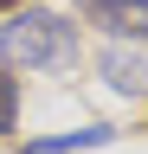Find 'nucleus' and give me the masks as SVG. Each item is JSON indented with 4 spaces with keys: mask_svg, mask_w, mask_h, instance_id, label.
Returning <instances> with one entry per match:
<instances>
[{
    "mask_svg": "<svg viewBox=\"0 0 148 154\" xmlns=\"http://www.w3.org/2000/svg\"><path fill=\"white\" fill-rule=\"evenodd\" d=\"M103 84L116 96H148V45H122V38H109L103 58H97Z\"/></svg>",
    "mask_w": 148,
    "mask_h": 154,
    "instance_id": "7ed1b4c3",
    "label": "nucleus"
},
{
    "mask_svg": "<svg viewBox=\"0 0 148 154\" xmlns=\"http://www.w3.org/2000/svg\"><path fill=\"white\" fill-rule=\"evenodd\" d=\"M103 141H109V128L90 122V128H65V135H45V141H26L20 154H77V148H103Z\"/></svg>",
    "mask_w": 148,
    "mask_h": 154,
    "instance_id": "20e7f679",
    "label": "nucleus"
},
{
    "mask_svg": "<svg viewBox=\"0 0 148 154\" xmlns=\"http://www.w3.org/2000/svg\"><path fill=\"white\" fill-rule=\"evenodd\" d=\"M0 58L26 71H77L84 58V32L77 19L45 13V7H13V19L0 26Z\"/></svg>",
    "mask_w": 148,
    "mask_h": 154,
    "instance_id": "f257e3e1",
    "label": "nucleus"
},
{
    "mask_svg": "<svg viewBox=\"0 0 148 154\" xmlns=\"http://www.w3.org/2000/svg\"><path fill=\"white\" fill-rule=\"evenodd\" d=\"M13 128H20V77L0 71V135H13Z\"/></svg>",
    "mask_w": 148,
    "mask_h": 154,
    "instance_id": "39448f33",
    "label": "nucleus"
},
{
    "mask_svg": "<svg viewBox=\"0 0 148 154\" xmlns=\"http://www.w3.org/2000/svg\"><path fill=\"white\" fill-rule=\"evenodd\" d=\"M77 13L122 45H148V0H77Z\"/></svg>",
    "mask_w": 148,
    "mask_h": 154,
    "instance_id": "f03ea898",
    "label": "nucleus"
},
{
    "mask_svg": "<svg viewBox=\"0 0 148 154\" xmlns=\"http://www.w3.org/2000/svg\"><path fill=\"white\" fill-rule=\"evenodd\" d=\"M0 7H26V0H0Z\"/></svg>",
    "mask_w": 148,
    "mask_h": 154,
    "instance_id": "423d86ee",
    "label": "nucleus"
}]
</instances>
